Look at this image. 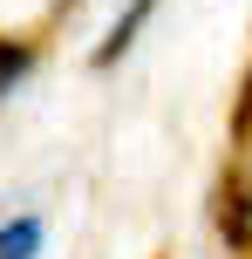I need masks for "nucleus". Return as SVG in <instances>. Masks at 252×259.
Returning <instances> with one entry per match:
<instances>
[{
  "mask_svg": "<svg viewBox=\"0 0 252 259\" xmlns=\"http://www.w3.org/2000/svg\"><path fill=\"white\" fill-rule=\"evenodd\" d=\"M150 7H157V0H130V7L116 14V27H109V41H103V48H95V62H103V68H109V62H116V55L130 48V41H136V27L150 21Z\"/></svg>",
  "mask_w": 252,
  "mask_h": 259,
  "instance_id": "obj_1",
  "label": "nucleus"
},
{
  "mask_svg": "<svg viewBox=\"0 0 252 259\" xmlns=\"http://www.w3.org/2000/svg\"><path fill=\"white\" fill-rule=\"evenodd\" d=\"M41 252V219H7L0 225V259H34Z\"/></svg>",
  "mask_w": 252,
  "mask_h": 259,
  "instance_id": "obj_2",
  "label": "nucleus"
},
{
  "mask_svg": "<svg viewBox=\"0 0 252 259\" xmlns=\"http://www.w3.org/2000/svg\"><path fill=\"white\" fill-rule=\"evenodd\" d=\"M218 232H225L232 246H245V239H252V198H245V191H232V198H225V211H218Z\"/></svg>",
  "mask_w": 252,
  "mask_h": 259,
  "instance_id": "obj_3",
  "label": "nucleus"
},
{
  "mask_svg": "<svg viewBox=\"0 0 252 259\" xmlns=\"http://www.w3.org/2000/svg\"><path fill=\"white\" fill-rule=\"evenodd\" d=\"M34 68V48H21V41H0V96L14 89V82Z\"/></svg>",
  "mask_w": 252,
  "mask_h": 259,
  "instance_id": "obj_4",
  "label": "nucleus"
}]
</instances>
